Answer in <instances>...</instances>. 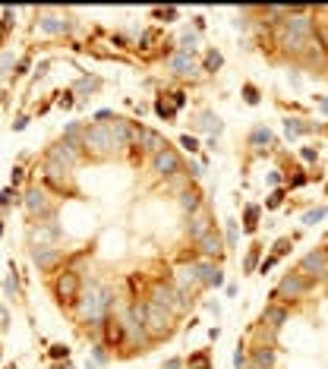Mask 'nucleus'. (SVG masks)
<instances>
[{
    "instance_id": "22",
    "label": "nucleus",
    "mask_w": 328,
    "mask_h": 369,
    "mask_svg": "<svg viewBox=\"0 0 328 369\" xmlns=\"http://www.w3.org/2000/svg\"><path fill=\"white\" fill-rule=\"evenodd\" d=\"M253 145H269L272 142V130H265V126H259V130H253Z\"/></svg>"
},
{
    "instance_id": "45",
    "label": "nucleus",
    "mask_w": 328,
    "mask_h": 369,
    "mask_svg": "<svg viewBox=\"0 0 328 369\" xmlns=\"http://www.w3.org/2000/svg\"><path fill=\"white\" fill-rule=\"evenodd\" d=\"M249 369H262V366H249Z\"/></svg>"
},
{
    "instance_id": "11",
    "label": "nucleus",
    "mask_w": 328,
    "mask_h": 369,
    "mask_svg": "<svg viewBox=\"0 0 328 369\" xmlns=\"http://www.w3.org/2000/svg\"><path fill=\"white\" fill-rule=\"evenodd\" d=\"M45 177H48V183H51V186L63 190V186H66V180H70V170H63V167H57V164H51V161H48Z\"/></svg>"
},
{
    "instance_id": "16",
    "label": "nucleus",
    "mask_w": 328,
    "mask_h": 369,
    "mask_svg": "<svg viewBox=\"0 0 328 369\" xmlns=\"http://www.w3.org/2000/svg\"><path fill=\"white\" fill-rule=\"evenodd\" d=\"M284 319H287V313H284L281 306H269V310L262 313V325H272V328L284 325Z\"/></svg>"
},
{
    "instance_id": "19",
    "label": "nucleus",
    "mask_w": 328,
    "mask_h": 369,
    "mask_svg": "<svg viewBox=\"0 0 328 369\" xmlns=\"http://www.w3.org/2000/svg\"><path fill=\"white\" fill-rule=\"evenodd\" d=\"M284 130H287V139H293V136L306 133L309 123H303V120H284Z\"/></svg>"
},
{
    "instance_id": "31",
    "label": "nucleus",
    "mask_w": 328,
    "mask_h": 369,
    "mask_svg": "<svg viewBox=\"0 0 328 369\" xmlns=\"http://www.w3.org/2000/svg\"><path fill=\"white\" fill-rule=\"evenodd\" d=\"M234 366H237V369H246V354H243V347H237V354H234Z\"/></svg>"
},
{
    "instance_id": "15",
    "label": "nucleus",
    "mask_w": 328,
    "mask_h": 369,
    "mask_svg": "<svg viewBox=\"0 0 328 369\" xmlns=\"http://www.w3.org/2000/svg\"><path fill=\"white\" fill-rule=\"evenodd\" d=\"M41 29H45L48 35H63L66 19H60V16H41Z\"/></svg>"
},
{
    "instance_id": "35",
    "label": "nucleus",
    "mask_w": 328,
    "mask_h": 369,
    "mask_svg": "<svg viewBox=\"0 0 328 369\" xmlns=\"http://www.w3.org/2000/svg\"><path fill=\"white\" fill-rule=\"evenodd\" d=\"M92 89H98V79H82L79 82V92H92Z\"/></svg>"
},
{
    "instance_id": "7",
    "label": "nucleus",
    "mask_w": 328,
    "mask_h": 369,
    "mask_svg": "<svg viewBox=\"0 0 328 369\" xmlns=\"http://www.w3.org/2000/svg\"><path fill=\"white\" fill-rule=\"evenodd\" d=\"M306 290H309V281L300 278V274H287V278L278 284V294L281 297H303Z\"/></svg>"
},
{
    "instance_id": "36",
    "label": "nucleus",
    "mask_w": 328,
    "mask_h": 369,
    "mask_svg": "<svg viewBox=\"0 0 328 369\" xmlns=\"http://www.w3.org/2000/svg\"><path fill=\"white\" fill-rule=\"evenodd\" d=\"M155 110H158L161 117H174V110H170L167 105H164V101H158V105H155Z\"/></svg>"
},
{
    "instance_id": "5",
    "label": "nucleus",
    "mask_w": 328,
    "mask_h": 369,
    "mask_svg": "<svg viewBox=\"0 0 328 369\" xmlns=\"http://www.w3.org/2000/svg\"><path fill=\"white\" fill-rule=\"evenodd\" d=\"M167 319H170V310H161V306H155V303L145 306V325L152 328V334L167 331Z\"/></svg>"
},
{
    "instance_id": "23",
    "label": "nucleus",
    "mask_w": 328,
    "mask_h": 369,
    "mask_svg": "<svg viewBox=\"0 0 328 369\" xmlns=\"http://www.w3.org/2000/svg\"><path fill=\"white\" fill-rule=\"evenodd\" d=\"M202 130H209V133H218V130H221V120L215 117V114H202Z\"/></svg>"
},
{
    "instance_id": "9",
    "label": "nucleus",
    "mask_w": 328,
    "mask_h": 369,
    "mask_svg": "<svg viewBox=\"0 0 328 369\" xmlns=\"http://www.w3.org/2000/svg\"><path fill=\"white\" fill-rule=\"evenodd\" d=\"M32 259H35L38 268H54L57 259H60V250H54V246H38V250L32 253Z\"/></svg>"
},
{
    "instance_id": "27",
    "label": "nucleus",
    "mask_w": 328,
    "mask_h": 369,
    "mask_svg": "<svg viewBox=\"0 0 328 369\" xmlns=\"http://www.w3.org/2000/svg\"><path fill=\"white\" fill-rule=\"evenodd\" d=\"M189 369H209V354H196V357H189Z\"/></svg>"
},
{
    "instance_id": "20",
    "label": "nucleus",
    "mask_w": 328,
    "mask_h": 369,
    "mask_svg": "<svg viewBox=\"0 0 328 369\" xmlns=\"http://www.w3.org/2000/svg\"><path fill=\"white\" fill-rule=\"evenodd\" d=\"M180 205H183L186 211H196V209H199V193H196V190H186L183 196H180Z\"/></svg>"
},
{
    "instance_id": "37",
    "label": "nucleus",
    "mask_w": 328,
    "mask_h": 369,
    "mask_svg": "<svg viewBox=\"0 0 328 369\" xmlns=\"http://www.w3.org/2000/svg\"><path fill=\"white\" fill-rule=\"evenodd\" d=\"M51 354H54L57 360H60V357H63V360H66V354H70V350H66L63 344H57V347H51Z\"/></svg>"
},
{
    "instance_id": "12",
    "label": "nucleus",
    "mask_w": 328,
    "mask_h": 369,
    "mask_svg": "<svg viewBox=\"0 0 328 369\" xmlns=\"http://www.w3.org/2000/svg\"><path fill=\"white\" fill-rule=\"evenodd\" d=\"M196 271H199V281H202V284H209V287H221L224 284V274L215 268V265H199Z\"/></svg>"
},
{
    "instance_id": "38",
    "label": "nucleus",
    "mask_w": 328,
    "mask_h": 369,
    "mask_svg": "<svg viewBox=\"0 0 328 369\" xmlns=\"http://www.w3.org/2000/svg\"><path fill=\"white\" fill-rule=\"evenodd\" d=\"M281 199H284V193L278 190V193H272V199H269V205H272V209H278V205H281Z\"/></svg>"
},
{
    "instance_id": "3",
    "label": "nucleus",
    "mask_w": 328,
    "mask_h": 369,
    "mask_svg": "<svg viewBox=\"0 0 328 369\" xmlns=\"http://www.w3.org/2000/svg\"><path fill=\"white\" fill-rule=\"evenodd\" d=\"M79 274L76 271H63V274H57V281H54V294L60 297V303H76V297H79Z\"/></svg>"
},
{
    "instance_id": "30",
    "label": "nucleus",
    "mask_w": 328,
    "mask_h": 369,
    "mask_svg": "<svg viewBox=\"0 0 328 369\" xmlns=\"http://www.w3.org/2000/svg\"><path fill=\"white\" fill-rule=\"evenodd\" d=\"M205 66H209V70H218V66H221V54H218V51H212V54H209Z\"/></svg>"
},
{
    "instance_id": "21",
    "label": "nucleus",
    "mask_w": 328,
    "mask_h": 369,
    "mask_svg": "<svg viewBox=\"0 0 328 369\" xmlns=\"http://www.w3.org/2000/svg\"><path fill=\"white\" fill-rule=\"evenodd\" d=\"M170 66H174L177 73H193V60H189L186 54H177L174 60H170Z\"/></svg>"
},
{
    "instance_id": "1",
    "label": "nucleus",
    "mask_w": 328,
    "mask_h": 369,
    "mask_svg": "<svg viewBox=\"0 0 328 369\" xmlns=\"http://www.w3.org/2000/svg\"><path fill=\"white\" fill-rule=\"evenodd\" d=\"M82 149L95 152V155H108V152L120 149V145H117V139H114V133H110V126H101V123H98V126H89V130H85Z\"/></svg>"
},
{
    "instance_id": "34",
    "label": "nucleus",
    "mask_w": 328,
    "mask_h": 369,
    "mask_svg": "<svg viewBox=\"0 0 328 369\" xmlns=\"http://www.w3.org/2000/svg\"><path fill=\"white\" fill-rule=\"evenodd\" d=\"M243 95H246V101H249V105H256V101H259V92L253 89V85H246V89H243Z\"/></svg>"
},
{
    "instance_id": "41",
    "label": "nucleus",
    "mask_w": 328,
    "mask_h": 369,
    "mask_svg": "<svg viewBox=\"0 0 328 369\" xmlns=\"http://www.w3.org/2000/svg\"><path fill=\"white\" fill-rule=\"evenodd\" d=\"M6 322H10V316H6V310L0 306V328H6Z\"/></svg>"
},
{
    "instance_id": "43",
    "label": "nucleus",
    "mask_w": 328,
    "mask_h": 369,
    "mask_svg": "<svg viewBox=\"0 0 328 369\" xmlns=\"http://www.w3.org/2000/svg\"><path fill=\"white\" fill-rule=\"evenodd\" d=\"M322 110H328V98H325V101H322Z\"/></svg>"
},
{
    "instance_id": "6",
    "label": "nucleus",
    "mask_w": 328,
    "mask_h": 369,
    "mask_svg": "<svg viewBox=\"0 0 328 369\" xmlns=\"http://www.w3.org/2000/svg\"><path fill=\"white\" fill-rule=\"evenodd\" d=\"M155 170H158V174H177L180 170V155L164 145L158 155H155Z\"/></svg>"
},
{
    "instance_id": "4",
    "label": "nucleus",
    "mask_w": 328,
    "mask_h": 369,
    "mask_svg": "<svg viewBox=\"0 0 328 369\" xmlns=\"http://www.w3.org/2000/svg\"><path fill=\"white\" fill-rule=\"evenodd\" d=\"M76 149H79V145H73V142H57L54 149L48 152V161L51 164H57V167H63V170H70L73 164H76Z\"/></svg>"
},
{
    "instance_id": "33",
    "label": "nucleus",
    "mask_w": 328,
    "mask_h": 369,
    "mask_svg": "<svg viewBox=\"0 0 328 369\" xmlns=\"http://www.w3.org/2000/svg\"><path fill=\"white\" fill-rule=\"evenodd\" d=\"M287 246H290V240L287 237H281L278 243H274V256H281V253H287Z\"/></svg>"
},
{
    "instance_id": "25",
    "label": "nucleus",
    "mask_w": 328,
    "mask_h": 369,
    "mask_svg": "<svg viewBox=\"0 0 328 369\" xmlns=\"http://www.w3.org/2000/svg\"><path fill=\"white\" fill-rule=\"evenodd\" d=\"M186 306H189V294H186V290H177V294H174V310L183 313Z\"/></svg>"
},
{
    "instance_id": "14",
    "label": "nucleus",
    "mask_w": 328,
    "mask_h": 369,
    "mask_svg": "<svg viewBox=\"0 0 328 369\" xmlns=\"http://www.w3.org/2000/svg\"><path fill=\"white\" fill-rule=\"evenodd\" d=\"M139 149H145V152H155V155H158V152L164 149V139L158 133H152V130H142V136H139Z\"/></svg>"
},
{
    "instance_id": "44",
    "label": "nucleus",
    "mask_w": 328,
    "mask_h": 369,
    "mask_svg": "<svg viewBox=\"0 0 328 369\" xmlns=\"http://www.w3.org/2000/svg\"><path fill=\"white\" fill-rule=\"evenodd\" d=\"M0 234H3V221H0Z\"/></svg>"
},
{
    "instance_id": "18",
    "label": "nucleus",
    "mask_w": 328,
    "mask_h": 369,
    "mask_svg": "<svg viewBox=\"0 0 328 369\" xmlns=\"http://www.w3.org/2000/svg\"><path fill=\"white\" fill-rule=\"evenodd\" d=\"M272 363H274V350H272V347H259V350H256V363H253V366L269 369Z\"/></svg>"
},
{
    "instance_id": "28",
    "label": "nucleus",
    "mask_w": 328,
    "mask_h": 369,
    "mask_svg": "<svg viewBox=\"0 0 328 369\" xmlns=\"http://www.w3.org/2000/svg\"><path fill=\"white\" fill-rule=\"evenodd\" d=\"M256 262H259V246H253V250H249V256H246V262H243V265H246V271H253V268H256Z\"/></svg>"
},
{
    "instance_id": "8",
    "label": "nucleus",
    "mask_w": 328,
    "mask_h": 369,
    "mask_svg": "<svg viewBox=\"0 0 328 369\" xmlns=\"http://www.w3.org/2000/svg\"><path fill=\"white\" fill-rule=\"evenodd\" d=\"M25 209H29V214H48L51 211V202H48V196L45 190H29L25 193Z\"/></svg>"
},
{
    "instance_id": "17",
    "label": "nucleus",
    "mask_w": 328,
    "mask_h": 369,
    "mask_svg": "<svg viewBox=\"0 0 328 369\" xmlns=\"http://www.w3.org/2000/svg\"><path fill=\"white\" fill-rule=\"evenodd\" d=\"M209 230H212V227H209V214H202V211H199V214L193 218V224H189V234H193L196 240H199V237H205V234H209Z\"/></svg>"
},
{
    "instance_id": "26",
    "label": "nucleus",
    "mask_w": 328,
    "mask_h": 369,
    "mask_svg": "<svg viewBox=\"0 0 328 369\" xmlns=\"http://www.w3.org/2000/svg\"><path fill=\"white\" fill-rule=\"evenodd\" d=\"M256 221H259V209L256 205H246V230H256Z\"/></svg>"
},
{
    "instance_id": "32",
    "label": "nucleus",
    "mask_w": 328,
    "mask_h": 369,
    "mask_svg": "<svg viewBox=\"0 0 328 369\" xmlns=\"http://www.w3.org/2000/svg\"><path fill=\"white\" fill-rule=\"evenodd\" d=\"M319 158V149H316V145H306V149H303V161H316Z\"/></svg>"
},
{
    "instance_id": "39",
    "label": "nucleus",
    "mask_w": 328,
    "mask_h": 369,
    "mask_svg": "<svg viewBox=\"0 0 328 369\" xmlns=\"http://www.w3.org/2000/svg\"><path fill=\"white\" fill-rule=\"evenodd\" d=\"M180 142H183V149H189V152H196V139H189V136H183V139H180Z\"/></svg>"
},
{
    "instance_id": "13",
    "label": "nucleus",
    "mask_w": 328,
    "mask_h": 369,
    "mask_svg": "<svg viewBox=\"0 0 328 369\" xmlns=\"http://www.w3.org/2000/svg\"><path fill=\"white\" fill-rule=\"evenodd\" d=\"M199 253H205V256H218L221 253V237L215 234V230H209L205 237H199Z\"/></svg>"
},
{
    "instance_id": "10",
    "label": "nucleus",
    "mask_w": 328,
    "mask_h": 369,
    "mask_svg": "<svg viewBox=\"0 0 328 369\" xmlns=\"http://www.w3.org/2000/svg\"><path fill=\"white\" fill-rule=\"evenodd\" d=\"M303 268H306V271H316L319 278H328V259H325V253H309V256H303Z\"/></svg>"
},
{
    "instance_id": "42",
    "label": "nucleus",
    "mask_w": 328,
    "mask_h": 369,
    "mask_svg": "<svg viewBox=\"0 0 328 369\" xmlns=\"http://www.w3.org/2000/svg\"><path fill=\"white\" fill-rule=\"evenodd\" d=\"M164 369H180V360H167V363H164Z\"/></svg>"
},
{
    "instance_id": "24",
    "label": "nucleus",
    "mask_w": 328,
    "mask_h": 369,
    "mask_svg": "<svg viewBox=\"0 0 328 369\" xmlns=\"http://www.w3.org/2000/svg\"><path fill=\"white\" fill-rule=\"evenodd\" d=\"M325 214H328V209H313V211L303 214V224H316V221H322Z\"/></svg>"
},
{
    "instance_id": "40",
    "label": "nucleus",
    "mask_w": 328,
    "mask_h": 369,
    "mask_svg": "<svg viewBox=\"0 0 328 369\" xmlns=\"http://www.w3.org/2000/svg\"><path fill=\"white\" fill-rule=\"evenodd\" d=\"M274 262H278V256H272V259H265V262H262V274H265V271H269V268H272V265H274Z\"/></svg>"
},
{
    "instance_id": "2",
    "label": "nucleus",
    "mask_w": 328,
    "mask_h": 369,
    "mask_svg": "<svg viewBox=\"0 0 328 369\" xmlns=\"http://www.w3.org/2000/svg\"><path fill=\"white\" fill-rule=\"evenodd\" d=\"M309 35H313V22L306 16H287V29H284V45L287 51H303Z\"/></svg>"
},
{
    "instance_id": "29",
    "label": "nucleus",
    "mask_w": 328,
    "mask_h": 369,
    "mask_svg": "<svg viewBox=\"0 0 328 369\" xmlns=\"http://www.w3.org/2000/svg\"><path fill=\"white\" fill-rule=\"evenodd\" d=\"M13 202H16V190H3V193H0V205H3V209L13 205Z\"/></svg>"
}]
</instances>
